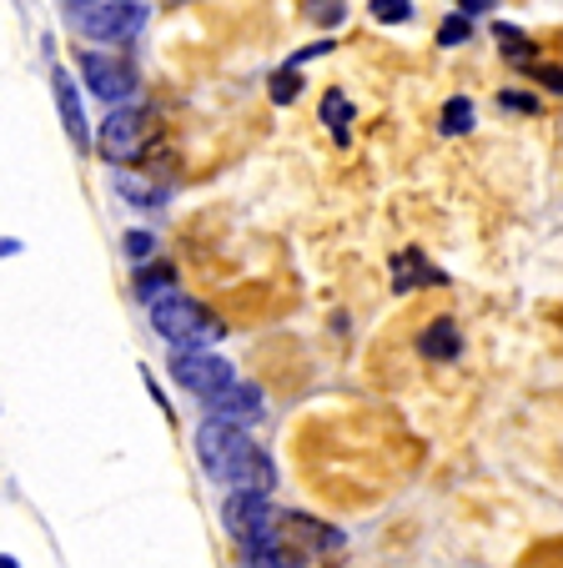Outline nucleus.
<instances>
[{"mask_svg": "<svg viewBox=\"0 0 563 568\" xmlns=\"http://www.w3.org/2000/svg\"><path fill=\"white\" fill-rule=\"evenodd\" d=\"M222 524H227V534H232L237 544H242V554H247V548L272 544L277 508H272V498H267V494H247V488H232V498H227V508H222Z\"/></svg>", "mask_w": 563, "mask_h": 568, "instance_id": "nucleus-3", "label": "nucleus"}, {"mask_svg": "<svg viewBox=\"0 0 563 568\" xmlns=\"http://www.w3.org/2000/svg\"><path fill=\"white\" fill-rule=\"evenodd\" d=\"M197 458H202L207 478L227 483V488H247V494H267L277 483V468L262 448L252 443L247 428H232V423L207 418L197 428Z\"/></svg>", "mask_w": 563, "mask_h": 568, "instance_id": "nucleus-1", "label": "nucleus"}, {"mask_svg": "<svg viewBox=\"0 0 563 568\" xmlns=\"http://www.w3.org/2000/svg\"><path fill=\"white\" fill-rule=\"evenodd\" d=\"M66 6H97V0H66Z\"/></svg>", "mask_w": 563, "mask_h": 568, "instance_id": "nucleus-27", "label": "nucleus"}, {"mask_svg": "<svg viewBox=\"0 0 563 568\" xmlns=\"http://www.w3.org/2000/svg\"><path fill=\"white\" fill-rule=\"evenodd\" d=\"M21 252V242H11V236H0V257H16Z\"/></svg>", "mask_w": 563, "mask_h": 568, "instance_id": "nucleus-25", "label": "nucleus"}, {"mask_svg": "<svg viewBox=\"0 0 563 568\" xmlns=\"http://www.w3.org/2000/svg\"><path fill=\"white\" fill-rule=\"evenodd\" d=\"M308 11L318 16L322 26H338L342 21V0H308Z\"/></svg>", "mask_w": 563, "mask_h": 568, "instance_id": "nucleus-22", "label": "nucleus"}, {"mask_svg": "<svg viewBox=\"0 0 563 568\" xmlns=\"http://www.w3.org/2000/svg\"><path fill=\"white\" fill-rule=\"evenodd\" d=\"M0 568H21V564H16V558H11V554H0Z\"/></svg>", "mask_w": 563, "mask_h": 568, "instance_id": "nucleus-26", "label": "nucleus"}, {"mask_svg": "<svg viewBox=\"0 0 563 568\" xmlns=\"http://www.w3.org/2000/svg\"><path fill=\"white\" fill-rule=\"evenodd\" d=\"M121 252H127L131 262H147L151 252H157V232H127V242H121Z\"/></svg>", "mask_w": 563, "mask_h": 568, "instance_id": "nucleus-21", "label": "nucleus"}, {"mask_svg": "<svg viewBox=\"0 0 563 568\" xmlns=\"http://www.w3.org/2000/svg\"><path fill=\"white\" fill-rule=\"evenodd\" d=\"M76 26L91 41H131L147 26V6L141 0H97V6L76 11Z\"/></svg>", "mask_w": 563, "mask_h": 568, "instance_id": "nucleus-5", "label": "nucleus"}, {"mask_svg": "<svg viewBox=\"0 0 563 568\" xmlns=\"http://www.w3.org/2000/svg\"><path fill=\"white\" fill-rule=\"evenodd\" d=\"M171 377H177V387H187L192 397H217L222 387L237 383V367L227 363L222 353H207V347H197V353H177L171 357Z\"/></svg>", "mask_w": 563, "mask_h": 568, "instance_id": "nucleus-6", "label": "nucleus"}, {"mask_svg": "<svg viewBox=\"0 0 563 568\" xmlns=\"http://www.w3.org/2000/svg\"><path fill=\"white\" fill-rule=\"evenodd\" d=\"M458 6H463L468 16H479V11H489V0H458Z\"/></svg>", "mask_w": 563, "mask_h": 568, "instance_id": "nucleus-24", "label": "nucleus"}, {"mask_svg": "<svg viewBox=\"0 0 563 568\" xmlns=\"http://www.w3.org/2000/svg\"><path fill=\"white\" fill-rule=\"evenodd\" d=\"M81 71H86V87L97 91L107 106H121V101H131V97H137V87H141V75L131 71L127 61L107 55V51H86L81 55Z\"/></svg>", "mask_w": 563, "mask_h": 568, "instance_id": "nucleus-7", "label": "nucleus"}, {"mask_svg": "<svg viewBox=\"0 0 563 568\" xmlns=\"http://www.w3.org/2000/svg\"><path fill=\"white\" fill-rule=\"evenodd\" d=\"M147 136H151V111L147 106H121V111H107V121H101L97 151L107 161H117V166H127V161L141 156Z\"/></svg>", "mask_w": 563, "mask_h": 568, "instance_id": "nucleus-4", "label": "nucleus"}, {"mask_svg": "<svg viewBox=\"0 0 563 568\" xmlns=\"http://www.w3.org/2000/svg\"><path fill=\"white\" fill-rule=\"evenodd\" d=\"M423 282H443V272H438L418 247L398 252V257H393V292H398V297H403V292H413V287H423Z\"/></svg>", "mask_w": 563, "mask_h": 568, "instance_id": "nucleus-10", "label": "nucleus"}, {"mask_svg": "<svg viewBox=\"0 0 563 568\" xmlns=\"http://www.w3.org/2000/svg\"><path fill=\"white\" fill-rule=\"evenodd\" d=\"M111 186H117L121 202H131V206H161V202H167V192H161V186L141 182V176H131V172H117V176H111Z\"/></svg>", "mask_w": 563, "mask_h": 568, "instance_id": "nucleus-12", "label": "nucleus"}, {"mask_svg": "<svg viewBox=\"0 0 563 568\" xmlns=\"http://www.w3.org/2000/svg\"><path fill=\"white\" fill-rule=\"evenodd\" d=\"M247 568H302V554H292L288 544H262L247 548Z\"/></svg>", "mask_w": 563, "mask_h": 568, "instance_id": "nucleus-15", "label": "nucleus"}, {"mask_svg": "<svg viewBox=\"0 0 563 568\" xmlns=\"http://www.w3.org/2000/svg\"><path fill=\"white\" fill-rule=\"evenodd\" d=\"M473 121H479L473 101H468V97H453V101L443 106V116H438V131H443V136H468V131H473Z\"/></svg>", "mask_w": 563, "mask_h": 568, "instance_id": "nucleus-14", "label": "nucleus"}, {"mask_svg": "<svg viewBox=\"0 0 563 568\" xmlns=\"http://www.w3.org/2000/svg\"><path fill=\"white\" fill-rule=\"evenodd\" d=\"M499 106H509V111H539V101H533V97H523V91H503V97H499Z\"/></svg>", "mask_w": 563, "mask_h": 568, "instance_id": "nucleus-23", "label": "nucleus"}, {"mask_svg": "<svg viewBox=\"0 0 563 568\" xmlns=\"http://www.w3.org/2000/svg\"><path fill=\"white\" fill-rule=\"evenodd\" d=\"M423 357H438V363H448V357H458L463 353V333H458V322H448V317H438L433 327L423 333Z\"/></svg>", "mask_w": 563, "mask_h": 568, "instance_id": "nucleus-11", "label": "nucleus"}, {"mask_svg": "<svg viewBox=\"0 0 563 568\" xmlns=\"http://www.w3.org/2000/svg\"><path fill=\"white\" fill-rule=\"evenodd\" d=\"M207 418L232 423V428H247V423L262 418V393H257V387H247V383L222 387L217 397H207Z\"/></svg>", "mask_w": 563, "mask_h": 568, "instance_id": "nucleus-8", "label": "nucleus"}, {"mask_svg": "<svg viewBox=\"0 0 563 568\" xmlns=\"http://www.w3.org/2000/svg\"><path fill=\"white\" fill-rule=\"evenodd\" d=\"M147 317H151V327L177 347V353H197V347H207V343L222 337V322H217L202 302L181 297V292H167V297L147 302Z\"/></svg>", "mask_w": 563, "mask_h": 568, "instance_id": "nucleus-2", "label": "nucleus"}, {"mask_svg": "<svg viewBox=\"0 0 563 568\" xmlns=\"http://www.w3.org/2000/svg\"><path fill=\"white\" fill-rule=\"evenodd\" d=\"M167 292H177V272L147 267V272L137 277V297H141V302H157V297H167Z\"/></svg>", "mask_w": 563, "mask_h": 568, "instance_id": "nucleus-16", "label": "nucleus"}, {"mask_svg": "<svg viewBox=\"0 0 563 568\" xmlns=\"http://www.w3.org/2000/svg\"><path fill=\"white\" fill-rule=\"evenodd\" d=\"M468 36H473V21H468V16H448V21L438 26V45H463Z\"/></svg>", "mask_w": 563, "mask_h": 568, "instance_id": "nucleus-20", "label": "nucleus"}, {"mask_svg": "<svg viewBox=\"0 0 563 568\" xmlns=\"http://www.w3.org/2000/svg\"><path fill=\"white\" fill-rule=\"evenodd\" d=\"M372 21H383V26L413 21V0H372Z\"/></svg>", "mask_w": 563, "mask_h": 568, "instance_id": "nucleus-18", "label": "nucleus"}, {"mask_svg": "<svg viewBox=\"0 0 563 568\" xmlns=\"http://www.w3.org/2000/svg\"><path fill=\"white\" fill-rule=\"evenodd\" d=\"M493 36H499L503 55H519V61H533V45H529V36H523L519 26H493Z\"/></svg>", "mask_w": 563, "mask_h": 568, "instance_id": "nucleus-19", "label": "nucleus"}, {"mask_svg": "<svg viewBox=\"0 0 563 568\" xmlns=\"http://www.w3.org/2000/svg\"><path fill=\"white\" fill-rule=\"evenodd\" d=\"M322 121L332 126L338 146H348V141H352V106H348V97H342V91H328V97H322Z\"/></svg>", "mask_w": 563, "mask_h": 568, "instance_id": "nucleus-13", "label": "nucleus"}, {"mask_svg": "<svg viewBox=\"0 0 563 568\" xmlns=\"http://www.w3.org/2000/svg\"><path fill=\"white\" fill-rule=\"evenodd\" d=\"M267 91H272V101L277 106H292L298 101V91H302V75H298V65H282V71H272V81H267Z\"/></svg>", "mask_w": 563, "mask_h": 568, "instance_id": "nucleus-17", "label": "nucleus"}, {"mask_svg": "<svg viewBox=\"0 0 563 568\" xmlns=\"http://www.w3.org/2000/svg\"><path fill=\"white\" fill-rule=\"evenodd\" d=\"M56 106H61V126L71 136V151H91V126H86V111H81V91L71 87V75L56 71Z\"/></svg>", "mask_w": 563, "mask_h": 568, "instance_id": "nucleus-9", "label": "nucleus"}]
</instances>
